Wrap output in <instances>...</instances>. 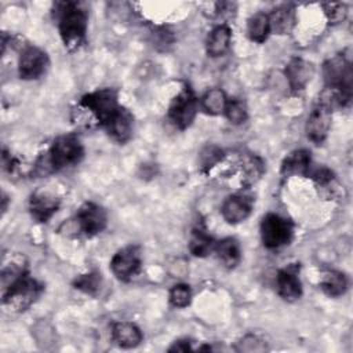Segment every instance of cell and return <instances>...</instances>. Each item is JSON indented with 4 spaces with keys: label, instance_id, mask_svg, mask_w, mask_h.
<instances>
[{
    "label": "cell",
    "instance_id": "17",
    "mask_svg": "<svg viewBox=\"0 0 353 353\" xmlns=\"http://www.w3.org/2000/svg\"><path fill=\"white\" fill-rule=\"evenodd\" d=\"M110 336H112V341L123 349L137 347L138 345H141V342L143 339V335H142V331L139 330V327L130 321L114 323L112 325Z\"/></svg>",
    "mask_w": 353,
    "mask_h": 353
},
{
    "label": "cell",
    "instance_id": "24",
    "mask_svg": "<svg viewBox=\"0 0 353 353\" xmlns=\"http://www.w3.org/2000/svg\"><path fill=\"white\" fill-rule=\"evenodd\" d=\"M228 99L229 98L226 97L223 90L210 88L204 92V95L199 101V105L204 113L210 116H219V114H223Z\"/></svg>",
    "mask_w": 353,
    "mask_h": 353
},
{
    "label": "cell",
    "instance_id": "11",
    "mask_svg": "<svg viewBox=\"0 0 353 353\" xmlns=\"http://www.w3.org/2000/svg\"><path fill=\"white\" fill-rule=\"evenodd\" d=\"M50 65L48 55L36 46H25L18 58V74L22 80H36L41 77Z\"/></svg>",
    "mask_w": 353,
    "mask_h": 353
},
{
    "label": "cell",
    "instance_id": "34",
    "mask_svg": "<svg viewBox=\"0 0 353 353\" xmlns=\"http://www.w3.org/2000/svg\"><path fill=\"white\" fill-rule=\"evenodd\" d=\"M168 350L170 352H175V350L176 352H188V350H194V347L192 346L190 339H179V341H175Z\"/></svg>",
    "mask_w": 353,
    "mask_h": 353
},
{
    "label": "cell",
    "instance_id": "19",
    "mask_svg": "<svg viewBox=\"0 0 353 353\" xmlns=\"http://www.w3.org/2000/svg\"><path fill=\"white\" fill-rule=\"evenodd\" d=\"M310 152L306 149H296L284 157V160L281 161L280 174L284 178L307 175L310 171Z\"/></svg>",
    "mask_w": 353,
    "mask_h": 353
},
{
    "label": "cell",
    "instance_id": "8",
    "mask_svg": "<svg viewBox=\"0 0 353 353\" xmlns=\"http://www.w3.org/2000/svg\"><path fill=\"white\" fill-rule=\"evenodd\" d=\"M73 221L79 233L90 239L103 232L108 225V214L102 205L85 201L79 207Z\"/></svg>",
    "mask_w": 353,
    "mask_h": 353
},
{
    "label": "cell",
    "instance_id": "12",
    "mask_svg": "<svg viewBox=\"0 0 353 353\" xmlns=\"http://www.w3.org/2000/svg\"><path fill=\"white\" fill-rule=\"evenodd\" d=\"M254 197L247 192H239L228 196L221 205L222 218L230 223L237 225L244 222L252 212Z\"/></svg>",
    "mask_w": 353,
    "mask_h": 353
},
{
    "label": "cell",
    "instance_id": "21",
    "mask_svg": "<svg viewBox=\"0 0 353 353\" xmlns=\"http://www.w3.org/2000/svg\"><path fill=\"white\" fill-rule=\"evenodd\" d=\"M214 254L226 269H234L241 261L240 244L234 237H223L216 240Z\"/></svg>",
    "mask_w": 353,
    "mask_h": 353
},
{
    "label": "cell",
    "instance_id": "4",
    "mask_svg": "<svg viewBox=\"0 0 353 353\" xmlns=\"http://www.w3.org/2000/svg\"><path fill=\"white\" fill-rule=\"evenodd\" d=\"M43 291L44 285L33 279L26 270L3 288V306L8 307L11 312H23L40 298Z\"/></svg>",
    "mask_w": 353,
    "mask_h": 353
},
{
    "label": "cell",
    "instance_id": "10",
    "mask_svg": "<svg viewBox=\"0 0 353 353\" xmlns=\"http://www.w3.org/2000/svg\"><path fill=\"white\" fill-rule=\"evenodd\" d=\"M331 121H332V106L324 99L319 101L310 110L305 124V132L307 139L316 145L323 143L328 137Z\"/></svg>",
    "mask_w": 353,
    "mask_h": 353
},
{
    "label": "cell",
    "instance_id": "22",
    "mask_svg": "<svg viewBox=\"0 0 353 353\" xmlns=\"http://www.w3.org/2000/svg\"><path fill=\"white\" fill-rule=\"evenodd\" d=\"M215 243L216 240L210 233H207V230L203 226H196L190 234L189 250L194 256L204 258L214 252Z\"/></svg>",
    "mask_w": 353,
    "mask_h": 353
},
{
    "label": "cell",
    "instance_id": "2",
    "mask_svg": "<svg viewBox=\"0 0 353 353\" xmlns=\"http://www.w3.org/2000/svg\"><path fill=\"white\" fill-rule=\"evenodd\" d=\"M55 19L65 48L79 50L85 43L88 12L79 1H62L55 4Z\"/></svg>",
    "mask_w": 353,
    "mask_h": 353
},
{
    "label": "cell",
    "instance_id": "28",
    "mask_svg": "<svg viewBox=\"0 0 353 353\" xmlns=\"http://www.w3.org/2000/svg\"><path fill=\"white\" fill-rule=\"evenodd\" d=\"M223 150L216 145H205L199 153V168L201 172H208L223 160Z\"/></svg>",
    "mask_w": 353,
    "mask_h": 353
},
{
    "label": "cell",
    "instance_id": "30",
    "mask_svg": "<svg viewBox=\"0 0 353 353\" xmlns=\"http://www.w3.org/2000/svg\"><path fill=\"white\" fill-rule=\"evenodd\" d=\"M168 299H170V303L174 306V307H178V309H183L186 306L190 305V301H192V290L188 284L185 283H178L175 285L171 287L170 290V294H168Z\"/></svg>",
    "mask_w": 353,
    "mask_h": 353
},
{
    "label": "cell",
    "instance_id": "14",
    "mask_svg": "<svg viewBox=\"0 0 353 353\" xmlns=\"http://www.w3.org/2000/svg\"><path fill=\"white\" fill-rule=\"evenodd\" d=\"M314 72V65L299 57L291 58L284 69L285 79L292 91H302L313 79Z\"/></svg>",
    "mask_w": 353,
    "mask_h": 353
},
{
    "label": "cell",
    "instance_id": "18",
    "mask_svg": "<svg viewBox=\"0 0 353 353\" xmlns=\"http://www.w3.org/2000/svg\"><path fill=\"white\" fill-rule=\"evenodd\" d=\"M232 41V29L228 23H219L211 29L205 40V51L210 57L218 58L228 52Z\"/></svg>",
    "mask_w": 353,
    "mask_h": 353
},
{
    "label": "cell",
    "instance_id": "15",
    "mask_svg": "<svg viewBox=\"0 0 353 353\" xmlns=\"http://www.w3.org/2000/svg\"><path fill=\"white\" fill-rule=\"evenodd\" d=\"M103 128L113 141L117 143H125L132 137L134 116L127 108L120 106L113 117L103 125Z\"/></svg>",
    "mask_w": 353,
    "mask_h": 353
},
{
    "label": "cell",
    "instance_id": "1",
    "mask_svg": "<svg viewBox=\"0 0 353 353\" xmlns=\"http://www.w3.org/2000/svg\"><path fill=\"white\" fill-rule=\"evenodd\" d=\"M84 157L81 141L73 135H61L54 139L47 152L41 153L32 170L34 176H47L68 167L77 165Z\"/></svg>",
    "mask_w": 353,
    "mask_h": 353
},
{
    "label": "cell",
    "instance_id": "7",
    "mask_svg": "<svg viewBox=\"0 0 353 353\" xmlns=\"http://www.w3.org/2000/svg\"><path fill=\"white\" fill-rule=\"evenodd\" d=\"M199 106V99L196 98L193 90L189 84H185L182 90L171 99L167 110V119L176 130L183 131L194 121Z\"/></svg>",
    "mask_w": 353,
    "mask_h": 353
},
{
    "label": "cell",
    "instance_id": "20",
    "mask_svg": "<svg viewBox=\"0 0 353 353\" xmlns=\"http://www.w3.org/2000/svg\"><path fill=\"white\" fill-rule=\"evenodd\" d=\"M269 23H270V32L276 34H288L292 32L296 17L295 10L291 4H283L276 8H273L269 14Z\"/></svg>",
    "mask_w": 353,
    "mask_h": 353
},
{
    "label": "cell",
    "instance_id": "23",
    "mask_svg": "<svg viewBox=\"0 0 353 353\" xmlns=\"http://www.w3.org/2000/svg\"><path fill=\"white\" fill-rule=\"evenodd\" d=\"M349 281L345 273L339 270H325L321 276L320 287L325 295L331 298L342 296L347 290Z\"/></svg>",
    "mask_w": 353,
    "mask_h": 353
},
{
    "label": "cell",
    "instance_id": "3",
    "mask_svg": "<svg viewBox=\"0 0 353 353\" xmlns=\"http://www.w3.org/2000/svg\"><path fill=\"white\" fill-rule=\"evenodd\" d=\"M323 77L325 88L331 91L330 105L347 108L352 101V63L343 55L338 54L323 63Z\"/></svg>",
    "mask_w": 353,
    "mask_h": 353
},
{
    "label": "cell",
    "instance_id": "9",
    "mask_svg": "<svg viewBox=\"0 0 353 353\" xmlns=\"http://www.w3.org/2000/svg\"><path fill=\"white\" fill-rule=\"evenodd\" d=\"M142 268V254L138 245H127L116 251L110 259V270L114 277L123 283L137 277Z\"/></svg>",
    "mask_w": 353,
    "mask_h": 353
},
{
    "label": "cell",
    "instance_id": "13",
    "mask_svg": "<svg viewBox=\"0 0 353 353\" xmlns=\"http://www.w3.org/2000/svg\"><path fill=\"white\" fill-rule=\"evenodd\" d=\"M276 290L279 296L287 302H294L302 296L299 263H290L277 270Z\"/></svg>",
    "mask_w": 353,
    "mask_h": 353
},
{
    "label": "cell",
    "instance_id": "33",
    "mask_svg": "<svg viewBox=\"0 0 353 353\" xmlns=\"http://www.w3.org/2000/svg\"><path fill=\"white\" fill-rule=\"evenodd\" d=\"M265 343L262 339H259L256 335H245L241 341H240V347L239 350H248V352H258V350H265Z\"/></svg>",
    "mask_w": 353,
    "mask_h": 353
},
{
    "label": "cell",
    "instance_id": "29",
    "mask_svg": "<svg viewBox=\"0 0 353 353\" xmlns=\"http://www.w3.org/2000/svg\"><path fill=\"white\" fill-rule=\"evenodd\" d=\"M223 114H225V117L228 119L229 123H232L234 125H240V124L247 121V119H248V109H247V105H245V102L243 99H240V98H229Z\"/></svg>",
    "mask_w": 353,
    "mask_h": 353
},
{
    "label": "cell",
    "instance_id": "32",
    "mask_svg": "<svg viewBox=\"0 0 353 353\" xmlns=\"http://www.w3.org/2000/svg\"><path fill=\"white\" fill-rule=\"evenodd\" d=\"M309 176H312V179L319 185V186H328L330 183H332L335 181V175L334 172L327 168V167H319L313 171H309L307 174Z\"/></svg>",
    "mask_w": 353,
    "mask_h": 353
},
{
    "label": "cell",
    "instance_id": "5",
    "mask_svg": "<svg viewBox=\"0 0 353 353\" xmlns=\"http://www.w3.org/2000/svg\"><path fill=\"white\" fill-rule=\"evenodd\" d=\"M259 233L265 248L279 250L291 243L294 237V225L290 219L279 214L268 212L261 221Z\"/></svg>",
    "mask_w": 353,
    "mask_h": 353
},
{
    "label": "cell",
    "instance_id": "31",
    "mask_svg": "<svg viewBox=\"0 0 353 353\" xmlns=\"http://www.w3.org/2000/svg\"><path fill=\"white\" fill-rule=\"evenodd\" d=\"M327 21L331 25L341 23L347 15V7L345 3H325L323 4Z\"/></svg>",
    "mask_w": 353,
    "mask_h": 353
},
{
    "label": "cell",
    "instance_id": "26",
    "mask_svg": "<svg viewBox=\"0 0 353 353\" xmlns=\"http://www.w3.org/2000/svg\"><path fill=\"white\" fill-rule=\"evenodd\" d=\"M265 172V163L259 156H248L241 164V183L251 186L256 183Z\"/></svg>",
    "mask_w": 353,
    "mask_h": 353
},
{
    "label": "cell",
    "instance_id": "16",
    "mask_svg": "<svg viewBox=\"0 0 353 353\" xmlns=\"http://www.w3.org/2000/svg\"><path fill=\"white\" fill-rule=\"evenodd\" d=\"M61 200L46 192H36L29 199V212L40 223L48 222L59 210Z\"/></svg>",
    "mask_w": 353,
    "mask_h": 353
},
{
    "label": "cell",
    "instance_id": "27",
    "mask_svg": "<svg viewBox=\"0 0 353 353\" xmlns=\"http://www.w3.org/2000/svg\"><path fill=\"white\" fill-rule=\"evenodd\" d=\"M101 284H102V277H101V273L97 270H91L84 274H80L73 281V287L76 290L92 296H95L99 292Z\"/></svg>",
    "mask_w": 353,
    "mask_h": 353
},
{
    "label": "cell",
    "instance_id": "25",
    "mask_svg": "<svg viewBox=\"0 0 353 353\" xmlns=\"http://www.w3.org/2000/svg\"><path fill=\"white\" fill-rule=\"evenodd\" d=\"M270 23L268 14L256 12L247 22V36L254 43H265L270 34Z\"/></svg>",
    "mask_w": 353,
    "mask_h": 353
},
{
    "label": "cell",
    "instance_id": "6",
    "mask_svg": "<svg viewBox=\"0 0 353 353\" xmlns=\"http://www.w3.org/2000/svg\"><path fill=\"white\" fill-rule=\"evenodd\" d=\"M80 106L88 110L99 125H105L121 106L119 103V92L114 88H98L80 98Z\"/></svg>",
    "mask_w": 353,
    "mask_h": 353
}]
</instances>
